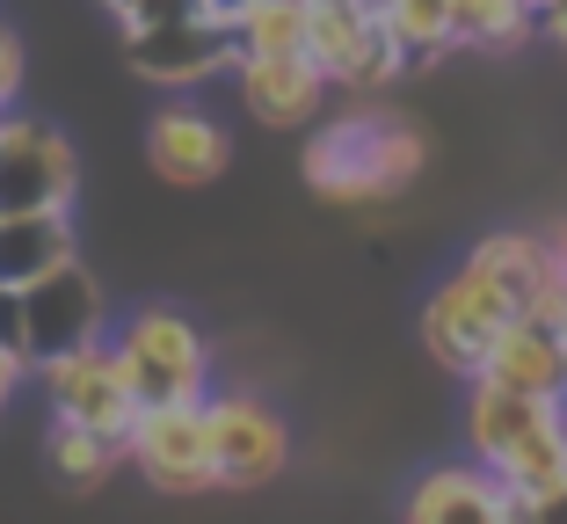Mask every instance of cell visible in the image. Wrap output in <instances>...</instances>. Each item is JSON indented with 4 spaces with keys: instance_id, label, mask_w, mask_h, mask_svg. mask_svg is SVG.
I'll return each instance as SVG.
<instances>
[{
    "instance_id": "cell-18",
    "label": "cell",
    "mask_w": 567,
    "mask_h": 524,
    "mask_svg": "<svg viewBox=\"0 0 567 524\" xmlns=\"http://www.w3.org/2000/svg\"><path fill=\"white\" fill-rule=\"evenodd\" d=\"M451 8V44L509 59L538 37V0H444Z\"/></svg>"
},
{
    "instance_id": "cell-20",
    "label": "cell",
    "mask_w": 567,
    "mask_h": 524,
    "mask_svg": "<svg viewBox=\"0 0 567 524\" xmlns=\"http://www.w3.org/2000/svg\"><path fill=\"white\" fill-rule=\"evenodd\" d=\"M240 51H306L313 37V0H248L234 16Z\"/></svg>"
},
{
    "instance_id": "cell-23",
    "label": "cell",
    "mask_w": 567,
    "mask_h": 524,
    "mask_svg": "<svg viewBox=\"0 0 567 524\" xmlns=\"http://www.w3.org/2000/svg\"><path fill=\"white\" fill-rule=\"evenodd\" d=\"M22 379H30V357H22V350H0V415H8V408H16Z\"/></svg>"
},
{
    "instance_id": "cell-24",
    "label": "cell",
    "mask_w": 567,
    "mask_h": 524,
    "mask_svg": "<svg viewBox=\"0 0 567 524\" xmlns=\"http://www.w3.org/2000/svg\"><path fill=\"white\" fill-rule=\"evenodd\" d=\"M538 30H546L553 44L567 51V0H538Z\"/></svg>"
},
{
    "instance_id": "cell-12",
    "label": "cell",
    "mask_w": 567,
    "mask_h": 524,
    "mask_svg": "<svg viewBox=\"0 0 567 524\" xmlns=\"http://www.w3.org/2000/svg\"><path fill=\"white\" fill-rule=\"evenodd\" d=\"M22 328H30V364L59 350H81V342H102L110 336V291L73 255V263H59L51 277H37L22 291Z\"/></svg>"
},
{
    "instance_id": "cell-27",
    "label": "cell",
    "mask_w": 567,
    "mask_h": 524,
    "mask_svg": "<svg viewBox=\"0 0 567 524\" xmlns=\"http://www.w3.org/2000/svg\"><path fill=\"white\" fill-rule=\"evenodd\" d=\"M313 8H328V0H313Z\"/></svg>"
},
{
    "instance_id": "cell-15",
    "label": "cell",
    "mask_w": 567,
    "mask_h": 524,
    "mask_svg": "<svg viewBox=\"0 0 567 524\" xmlns=\"http://www.w3.org/2000/svg\"><path fill=\"white\" fill-rule=\"evenodd\" d=\"M81 255L73 234V204H37V212H0V285L30 291L37 277H51L59 263Z\"/></svg>"
},
{
    "instance_id": "cell-17",
    "label": "cell",
    "mask_w": 567,
    "mask_h": 524,
    "mask_svg": "<svg viewBox=\"0 0 567 524\" xmlns=\"http://www.w3.org/2000/svg\"><path fill=\"white\" fill-rule=\"evenodd\" d=\"M466 263L495 277V285L517 299V314H524V299L546 285V270L560 263V255H553V240L532 234V226H495V234H481V240L466 248Z\"/></svg>"
},
{
    "instance_id": "cell-10",
    "label": "cell",
    "mask_w": 567,
    "mask_h": 524,
    "mask_svg": "<svg viewBox=\"0 0 567 524\" xmlns=\"http://www.w3.org/2000/svg\"><path fill=\"white\" fill-rule=\"evenodd\" d=\"M234 59H240V37H234V22H218V16L153 22V30L124 37V66L146 88H204L218 73H234Z\"/></svg>"
},
{
    "instance_id": "cell-8",
    "label": "cell",
    "mask_w": 567,
    "mask_h": 524,
    "mask_svg": "<svg viewBox=\"0 0 567 524\" xmlns=\"http://www.w3.org/2000/svg\"><path fill=\"white\" fill-rule=\"evenodd\" d=\"M146 168H153V183L183 189V197H204V189H218L234 175V132L204 102L175 95L146 117Z\"/></svg>"
},
{
    "instance_id": "cell-21",
    "label": "cell",
    "mask_w": 567,
    "mask_h": 524,
    "mask_svg": "<svg viewBox=\"0 0 567 524\" xmlns=\"http://www.w3.org/2000/svg\"><path fill=\"white\" fill-rule=\"evenodd\" d=\"M22 81H30V44H22L16 22H0V110L22 102Z\"/></svg>"
},
{
    "instance_id": "cell-19",
    "label": "cell",
    "mask_w": 567,
    "mask_h": 524,
    "mask_svg": "<svg viewBox=\"0 0 567 524\" xmlns=\"http://www.w3.org/2000/svg\"><path fill=\"white\" fill-rule=\"evenodd\" d=\"M379 22L401 37V51H408V81L436 73L444 59H458V44H451V8H444V0H385Z\"/></svg>"
},
{
    "instance_id": "cell-11",
    "label": "cell",
    "mask_w": 567,
    "mask_h": 524,
    "mask_svg": "<svg viewBox=\"0 0 567 524\" xmlns=\"http://www.w3.org/2000/svg\"><path fill=\"white\" fill-rule=\"evenodd\" d=\"M408 524H532V503H524L509 481L487 466V459H444L415 489L401 495Z\"/></svg>"
},
{
    "instance_id": "cell-9",
    "label": "cell",
    "mask_w": 567,
    "mask_h": 524,
    "mask_svg": "<svg viewBox=\"0 0 567 524\" xmlns=\"http://www.w3.org/2000/svg\"><path fill=\"white\" fill-rule=\"evenodd\" d=\"M81 197V153L59 124L0 110V212H37V204Z\"/></svg>"
},
{
    "instance_id": "cell-3",
    "label": "cell",
    "mask_w": 567,
    "mask_h": 524,
    "mask_svg": "<svg viewBox=\"0 0 567 524\" xmlns=\"http://www.w3.org/2000/svg\"><path fill=\"white\" fill-rule=\"evenodd\" d=\"M204 423H212V466L218 495H255L277 489L299 459V438L284 423V408L262 401L255 387H212L204 393Z\"/></svg>"
},
{
    "instance_id": "cell-4",
    "label": "cell",
    "mask_w": 567,
    "mask_h": 524,
    "mask_svg": "<svg viewBox=\"0 0 567 524\" xmlns=\"http://www.w3.org/2000/svg\"><path fill=\"white\" fill-rule=\"evenodd\" d=\"M517 321V299L495 285L487 270H473V263H458V270L444 277V285L422 299V321H415V336H422V350H430V364L444 379H481V364H487V342L502 336V328Z\"/></svg>"
},
{
    "instance_id": "cell-14",
    "label": "cell",
    "mask_w": 567,
    "mask_h": 524,
    "mask_svg": "<svg viewBox=\"0 0 567 524\" xmlns=\"http://www.w3.org/2000/svg\"><path fill=\"white\" fill-rule=\"evenodd\" d=\"M481 379H495V387H509V393H532V401H560L567 408V336H560V328H538L532 314H517V321L487 342Z\"/></svg>"
},
{
    "instance_id": "cell-13",
    "label": "cell",
    "mask_w": 567,
    "mask_h": 524,
    "mask_svg": "<svg viewBox=\"0 0 567 524\" xmlns=\"http://www.w3.org/2000/svg\"><path fill=\"white\" fill-rule=\"evenodd\" d=\"M234 95L262 132H306L328 117L334 88L320 81V66L306 51H240L234 59Z\"/></svg>"
},
{
    "instance_id": "cell-7",
    "label": "cell",
    "mask_w": 567,
    "mask_h": 524,
    "mask_svg": "<svg viewBox=\"0 0 567 524\" xmlns=\"http://www.w3.org/2000/svg\"><path fill=\"white\" fill-rule=\"evenodd\" d=\"M124 466H138L153 495H218L204 401H146L124 438Z\"/></svg>"
},
{
    "instance_id": "cell-22",
    "label": "cell",
    "mask_w": 567,
    "mask_h": 524,
    "mask_svg": "<svg viewBox=\"0 0 567 524\" xmlns=\"http://www.w3.org/2000/svg\"><path fill=\"white\" fill-rule=\"evenodd\" d=\"M0 350L30 357V328H22V291L16 285H0Z\"/></svg>"
},
{
    "instance_id": "cell-26",
    "label": "cell",
    "mask_w": 567,
    "mask_h": 524,
    "mask_svg": "<svg viewBox=\"0 0 567 524\" xmlns=\"http://www.w3.org/2000/svg\"><path fill=\"white\" fill-rule=\"evenodd\" d=\"M204 8H212V16H218V22H234V16H240V8H248V0H204Z\"/></svg>"
},
{
    "instance_id": "cell-25",
    "label": "cell",
    "mask_w": 567,
    "mask_h": 524,
    "mask_svg": "<svg viewBox=\"0 0 567 524\" xmlns=\"http://www.w3.org/2000/svg\"><path fill=\"white\" fill-rule=\"evenodd\" d=\"M546 240H553V255H560V263H567V212H560V219L546 226Z\"/></svg>"
},
{
    "instance_id": "cell-1",
    "label": "cell",
    "mask_w": 567,
    "mask_h": 524,
    "mask_svg": "<svg viewBox=\"0 0 567 524\" xmlns=\"http://www.w3.org/2000/svg\"><path fill=\"white\" fill-rule=\"evenodd\" d=\"M422 168H430V132L401 117L385 95H350L342 117L306 124L299 175L320 204H342V212L393 204L422 183Z\"/></svg>"
},
{
    "instance_id": "cell-2",
    "label": "cell",
    "mask_w": 567,
    "mask_h": 524,
    "mask_svg": "<svg viewBox=\"0 0 567 524\" xmlns=\"http://www.w3.org/2000/svg\"><path fill=\"white\" fill-rule=\"evenodd\" d=\"M110 342H117L124 372L138 379L146 401H204V393L218 387L212 379V336L167 299H146V306H132V314H117V321H110Z\"/></svg>"
},
{
    "instance_id": "cell-5",
    "label": "cell",
    "mask_w": 567,
    "mask_h": 524,
    "mask_svg": "<svg viewBox=\"0 0 567 524\" xmlns=\"http://www.w3.org/2000/svg\"><path fill=\"white\" fill-rule=\"evenodd\" d=\"M30 379L44 387L51 415H73V423L102 430V438H132L138 408H146V393H138V379L124 372L117 342H81V350H59V357H37Z\"/></svg>"
},
{
    "instance_id": "cell-6",
    "label": "cell",
    "mask_w": 567,
    "mask_h": 524,
    "mask_svg": "<svg viewBox=\"0 0 567 524\" xmlns=\"http://www.w3.org/2000/svg\"><path fill=\"white\" fill-rule=\"evenodd\" d=\"M306 59L320 66V81H328L334 95H385V88L408 81L401 37L385 30L364 0H328V8H313Z\"/></svg>"
},
{
    "instance_id": "cell-16",
    "label": "cell",
    "mask_w": 567,
    "mask_h": 524,
    "mask_svg": "<svg viewBox=\"0 0 567 524\" xmlns=\"http://www.w3.org/2000/svg\"><path fill=\"white\" fill-rule=\"evenodd\" d=\"M44 466L66 495H102L110 474L124 466V438H102L73 415H44Z\"/></svg>"
}]
</instances>
